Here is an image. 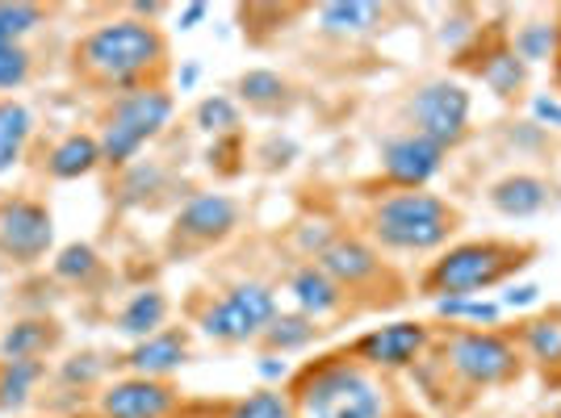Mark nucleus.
Listing matches in <instances>:
<instances>
[{"instance_id": "nucleus-1", "label": "nucleus", "mask_w": 561, "mask_h": 418, "mask_svg": "<svg viewBox=\"0 0 561 418\" xmlns=\"http://www.w3.org/2000/svg\"><path fill=\"white\" fill-rule=\"evenodd\" d=\"M76 55H80V68L93 71L96 80L126 84V80H135V76H142L164 59V38H160L156 25L122 18V22L96 25Z\"/></svg>"}, {"instance_id": "nucleus-2", "label": "nucleus", "mask_w": 561, "mask_h": 418, "mask_svg": "<svg viewBox=\"0 0 561 418\" xmlns=\"http://www.w3.org/2000/svg\"><path fill=\"white\" fill-rule=\"evenodd\" d=\"M302 418H386V390L356 364H319L298 385Z\"/></svg>"}, {"instance_id": "nucleus-3", "label": "nucleus", "mask_w": 561, "mask_h": 418, "mask_svg": "<svg viewBox=\"0 0 561 418\" xmlns=\"http://www.w3.org/2000/svg\"><path fill=\"white\" fill-rule=\"evenodd\" d=\"M524 264H528V247H515V243H461V247H453L448 256L432 264V272L423 277V289L432 298H478L482 289L507 280Z\"/></svg>"}, {"instance_id": "nucleus-4", "label": "nucleus", "mask_w": 561, "mask_h": 418, "mask_svg": "<svg viewBox=\"0 0 561 418\" xmlns=\"http://www.w3.org/2000/svg\"><path fill=\"white\" fill-rule=\"evenodd\" d=\"M453 209L420 188H402L374 209V231L394 252H432L453 234Z\"/></svg>"}, {"instance_id": "nucleus-5", "label": "nucleus", "mask_w": 561, "mask_h": 418, "mask_svg": "<svg viewBox=\"0 0 561 418\" xmlns=\"http://www.w3.org/2000/svg\"><path fill=\"white\" fill-rule=\"evenodd\" d=\"M168 117H172V96L160 89H139V93L122 96L105 135H101V160L130 163L139 155L142 142L164 130Z\"/></svg>"}, {"instance_id": "nucleus-6", "label": "nucleus", "mask_w": 561, "mask_h": 418, "mask_svg": "<svg viewBox=\"0 0 561 418\" xmlns=\"http://www.w3.org/2000/svg\"><path fill=\"white\" fill-rule=\"evenodd\" d=\"M445 364L473 390H491L519 372V351L494 330H457L445 344Z\"/></svg>"}, {"instance_id": "nucleus-7", "label": "nucleus", "mask_w": 561, "mask_h": 418, "mask_svg": "<svg viewBox=\"0 0 561 418\" xmlns=\"http://www.w3.org/2000/svg\"><path fill=\"white\" fill-rule=\"evenodd\" d=\"M273 318H277V298L268 285H234L222 302L206 310L202 330L218 344H248L264 335Z\"/></svg>"}, {"instance_id": "nucleus-8", "label": "nucleus", "mask_w": 561, "mask_h": 418, "mask_svg": "<svg viewBox=\"0 0 561 418\" xmlns=\"http://www.w3.org/2000/svg\"><path fill=\"white\" fill-rule=\"evenodd\" d=\"M411 117H415V135H423L427 142H436L440 151L457 147L466 139L469 126V93L461 84L448 80H432L423 84L415 101H411Z\"/></svg>"}, {"instance_id": "nucleus-9", "label": "nucleus", "mask_w": 561, "mask_h": 418, "mask_svg": "<svg viewBox=\"0 0 561 418\" xmlns=\"http://www.w3.org/2000/svg\"><path fill=\"white\" fill-rule=\"evenodd\" d=\"M55 227H50V213L34 201H13V206L0 209V247L13 259H38L50 247Z\"/></svg>"}, {"instance_id": "nucleus-10", "label": "nucleus", "mask_w": 561, "mask_h": 418, "mask_svg": "<svg viewBox=\"0 0 561 418\" xmlns=\"http://www.w3.org/2000/svg\"><path fill=\"white\" fill-rule=\"evenodd\" d=\"M427 348V326L423 323H390V326H377L369 335L356 339V356L365 364H377V369H407L415 364Z\"/></svg>"}, {"instance_id": "nucleus-11", "label": "nucleus", "mask_w": 561, "mask_h": 418, "mask_svg": "<svg viewBox=\"0 0 561 418\" xmlns=\"http://www.w3.org/2000/svg\"><path fill=\"white\" fill-rule=\"evenodd\" d=\"M381 163H386V176L398 188H423L445 167V151L436 142H427L423 135H402V139L386 142Z\"/></svg>"}, {"instance_id": "nucleus-12", "label": "nucleus", "mask_w": 561, "mask_h": 418, "mask_svg": "<svg viewBox=\"0 0 561 418\" xmlns=\"http://www.w3.org/2000/svg\"><path fill=\"white\" fill-rule=\"evenodd\" d=\"M172 410V390L151 376H130L117 381L101 394V415L105 418H164Z\"/></svg>"}, {"instance_id": "nucleus-13", "label": "nucleus", "mask_w": 561, "mask_h": 418, "mask_svg": "<svg viewBox=\"0 0 561 418\" xmlns=\"http://www.w3.org/2000/svg\"><path fill=\"white\" fill-rule=\"evenodd\" d=\"M234 218H239V209H234L231 197H222V193H202V197H193V201L181 209L176 227H181V234H185V239L214 243V239L231 234Z\"/></svg>"}, {"instance_id": "nucleus-14", "label": "nucleus", "mask_w": 561, "mask_h": 418, "mask_svg": "<svg viewBox=\"0 0 561 418\" xmlns=\"http://www.w3.org/2000/svg\"><path fill=\"white\" fill-rule=\"evenodd\" d=\"M319 268L344 289V285H360V280L374 277L377 256L365 243H356V239H335V243H328V247L319 252Z\"/></svg>"}, {"instance_id": "nucleus-15", "label": "nucleus", "mask_w": 561, "mask_h": 418, "mask_svg": "<svg viewBox=\"0 0 561 418\" xmlns=\"http://www.w3.org/2000/svg\"><path fill=\"white\" fill-rule=\"evenodd\" d=\"M491 206L507 218H533L549 206V185L540 176H528V172H515V176H503L499 185L491 188Z\"/></svg>"}, {"instance_id": "nucleus-16", "label": "nucleus", "mask_w": 561, "mask_h": 418, "mask_svg": "<svg viewBox=\"0 0 561 418\" xmlns=\"http://www.w3.org/2000/svg\"><path fill=\"white\" fill-rule=\"evenodd\" d=\"M289 293H294V302H298V310H302L306 318H323V314L340 310V302H344V289L319 264L298 268L294 280H289Z\"/></svg>"}, {"instance_id": "nucleus-17", "label": "nucleus", "mask_w": 561, "mask_h": 418, "mask_svg": "<svg viewBox=\"0 0 561 418\" xmlns=\"http://www.w3.org/2000/svg\"><path fill=\"white\" fill-rule=\"evenodd\" d=\"M185 339L181 335H151V339H142L139 348L130 351V369H135V376H168V372H176L181 364H185Z\"/></svg>"}, {"instance_id": "nucleus-18", "label": "nucleus", "mask_w": 561, "mask_h": 418, "mask_svg": "<svg viewBox=\"0 0 561 418\" xmlns=\"http://www.w3.org/2000/svg\"><path fill=\"white\" fill-rule=\"evenodd\" d=\"M377 22H381V4H374V0H335V4H323V9H319L323 34H335V38L369 34Z\"/></svg>"}, {"instance_id": "nucleus-19", "label": "nucleus", "mask_w": 561, "mask_h": 418, "mask_svg": "<svg viewBox=\"0 0 561 418\" xmlns=\"http://www.w3.org/2000/svg\"><path fill=\"white\" fill-rule=\"evenodd\" d=\"M96 163H101V142L93 135H68V139L50 151L47 167L55 181H80V176L93 172Z\"/></svg>"}, {"instance_id": "nucleus-20", "label": "nucleus", "mask_w": 561, "mask_h": 418, "mask_svg": "<svg viewBox=\"0 0 561 418\" xmlns=\"http://www.w3.org/2000/svg\"><path fill=\"white\" fill-rule=\"evenodd\" d=\"M164 314H168L164 293H156V289H142V293H135V298L126 302V310L117 314V330L142 344V339L160 335V326H164Z\"/></svg>"}, {"instance_id": "nucleus-21", "label": "nucleus", "mask_w": 561, "mask_h": 418, "mask_svg": "<svg viewBox=\"0 0 561 418\" xmlns=\"http://www.w3.org/2000/svg\"><path fill=\"white\" fill-rule=\"evenodd\" d=\"M558 47H561V34L558 25L549 22H528L515 30L512 38V50L519 63H545V59H558Z\"/></svg>"}, {"instance_id": "nucleus-22", "label": "nucleus", "mask_w": 561, "mask_h": 418, "mask_svg": "<svg viewBox=\"0 0 561 418\" xmlns=\"http://www.w3.org/2000/svg\"><path fill=\"white\" fill-rule=\"evenodd\" d=\"M478 76H482V84H486L491 93L512 96V93H519V89H524V76H528V71H524V63L515 59L512 47H499V50H491V55L482 59Z\"/></svg>"}, {"instance_id": "nucleus-23", "label": "nucleus", "mask_w": 561, "mask_h": 418, "mask_svg": "<svg viewBox=\"0 0 561 418\" xmlns=\"http://www.w3.org/2000/svg\"><path fill=\"white\" fill-rule=\"evenodd\" d=\"M38 376H43L38 360H4V369H0V406L4 410H18L25 397H30Z\"/></svg>"}, {"instance_id": "nucleus-24", "label": "nucleus", "mask_w": 561, "mask_h": 418, "mask_svg": "<svg viewBox=\"0 0 561 418\" xmlns=\"http://www.w3.org/2000/svg\"><path fill=\"white\" fill-rule=\"evenodd\" d=\"M310 339H314V318H306V314H277L264 326V344L277 351H298Z\"/></svg>"}, {"instance_id": "nucleus-25", "label": "nucleus", "mask_w": 561, "mask_h": 418, "mask_svg": "<svg viewBox=\"0 0 561 418\" xmlns=\"http://www.w3.org/2000/svg\"><path fill=\"white\" fill-rule=\"evenodd\" d=\"M47 344H50V330L43 323H18L4 330L0 356H4V360H34Z\"/></svg>"}, {"instance_id": "nucleus-26", "label": "nucleus", "mask_w": 561, "mask_h": 418, "mask_svg": "<svg viewBox=\"0 0 561 418\" xmlns=\"http://www.w3.org/2000/svg\"><path fill=\"white\" fill-rule=\"evenodd\" d=\"M436 314H440V318H453V323L494 326L499 314H503V305L486 302V298H436Z\"/></svg>"}, {"instance_id": "nucleus-27", "label": "nucleus", "mask_w": 561, "mask_h": 418, "mask_svg": "<svg viewBox=\"0 0 561 418\" xmlns=\"http://www.w3.org/2000/svg\"><path fill=\"white\" fill-rule=\"evenodd\" d=\"M285 93H289V89H285V80H280L277 71L256 68L239 76V96H243L248 105H277Z\"/></svg>"}, {"instance_id": "nucleus-28", "label": "nucleus", "mask_w": 561, "mask_h": 418, "mask_svg": "<svg viewBox=\"0 0 561 418\" xmlns=\"http://www.w3.org/2000/svg\"><path fill=\"white\" fill-rule=\"evenodd\" d=\"M43 22L38 4H0V47H18V38Z\"/></svg>"}, {"instance_id": "nucleus-29", "label": "nucleus", "mask_w": 561, "mask_h": 418, "mask_svg": "<svg viewBox=\"0 0 561 418\" xmlns=\"http://www.w3.org/2000/svg\"><path fill=\"white\" fill-rule=\"evenodd\" d=\"M197 126L206 135H231L234 126H239V105H234L231 96H206L197 105Z\"/></svg>"}, {"instance_id": "nucleus-30", "label": "nucleus", "mask_w": 561, "mask_h": 418, "mask_svg": "<svg viewBox=\"0 0 561 418\" xmlns=\"http://www.w3.org/2000/svg\"><path fill=\"white\" fill-rule=\"evenodd\" d=\"M30 130H34V117L25 105L18 101H0V142H13V147H22L30 139Z\"/></svg>"}, {"instance_id": "nucleus-31", "label": "nucleus", "mask_w": 561, "mask_h": 418, "mask_svg": "<svg viewBox=\"0 0 561 418\" xmlns=\"http://www.w3.org/2000/svg\"><path fill=\"white\" fill-rule=\"evenodd\" d=\"M524 344L533 348L537 360H558L561 356V323H528L524 326Z\"/></svg>"}, {"instance_id": "nucleus-32", "label": "nucleus", "mask_w": 561, "mask_h": 418, "mask_svg": "<svg viewBox=\"0 0 561 418\" xmlns=\"http://www.w3.org/2000/svg\"><path fill=\"white\" fill-rule=\"evenodd\" d=\"M93 268H96V252L84 247V243H71V247H64L59 259H55V272L64 280H84Z\"/></svg>"}, {"instance_id": "nucleus-33", "label": "nucleus", "mask_w": 561, "mask_h": 418, "mask_svg": "<svg viewBox=\"0 0 561 418\" xmlns=\"http://www.w3.org/2000/svg\"><path fill=\"white\" fill-rule=\"evenodd\" d=\"M231 418H289V402L264 390V394H252L248 402H239Z\"/></svg>"}, {"instance_id": "nucleus-34", "label": "nucleus", "mask_w": 561, "mask_h": 418, "mask_svg": "<svg viewBox=\"0 0 561 418\" xmlns=\"http://www.w3.org/2000/svg\"><path fill=\"white\" fill-rule=\"evenodd\" d=\"M25 76H30V55L22 47H0V93L25 84Z\"/></svg>"}, {"instance_id": "nucleus-35", "label": "nucleus", "mask_w": 561, "mask_h": 418, "mask_svg": "<svg viewBox=\"0 0 561 418\" xmlns=\"http://www.w3.org/2000/svg\"><path fill=\"white\" fill-rule=\"evenodd\" d=\"M533 117H537V121H545V126H561V101H558V96L537 93V96H533Z\"/></svg>"}, {"instance_id": "nucleus-36", "label": "nucleus", "mask_w": 561, "mask_h": 418, "mask_svg": "<svg viewBox=\"0 0 561 418\" xmlns=\"http://www.w3.org/2000/svg\"><path fill=\"white\" fill-rule=\"evenodd\" d=\"M101 364H96L93 356H76L71 364H64V381H93Z\"/></svg>"}, {"instance_id": "nucleus-37", "label": "nucleus", "mask_w": 561, "mask_h": 418, "mask_svg": "<svg viewBox=\"0 0 561 418\" xmlns=\"http://www.w3.org/2000/svg\"><path fill=\"white\" fill-rule=\"evenodd\" d=\"M540 302V289L537 285H512L507 293H503V305H512V310H524V305Z\"/></svg>"}, {"instance_id": "nucleus-38", "label": "nucleus", "mask_w": 561, "mask_h": 418, "mask_svg": "<svg viewBox=\"0 0 561 418\" xmlns=\"http://www.w3.org/2000/svg\"><path fill=\"white\" fill-rule=\"evenodd\" d=\"M256 372L264 376V381H280V376L289 372V364H285V360H277V356H260Z\"/></svg>"}, {"instance_id": "nucleus-39", "label": "nucleus", "mask_w": 561, "mask_h": 418, "mask_svg": "<svg viewBox=\"0 0 561 418\" xmlns=\"http://www.w3.org/2000/svg\"><path fill=\"white\" fill-rule=\"evenodd\" d=\"M22 160V147H13V142H0V176L4 172H13V163Z\"/></svg>"}, {"instance_id": "nucleus-40", "label": "nucleus", "mask_w": 561, "mask_h": 418, "mask_svg": "<svg viewBox=\"0 0 561 418\" xmlns=\"http://www.w3.org/2000/svg\"><path fill=\"white\" fill-rule=\"evenodd\" d=\"M206 13H210V9H206V4H188L185 13H181V30H193V25L202 22V18H206Z\"/></svg>"}, {"instance_id": "nucleus-41", "label": "nucleus", "mask_w": 561, "mask_h": 418, "mask_svg": "<svg viewBox=\"0 0 561 418\" xmlns=\"http://www.w3.org/2000/svg\"><path fill=\"white\" fill-rule=\"evenodd\" d=\"M197 76H202V71H197V63H188V68L181 71V89H185V93L193 89V84H197Z\"/></svg>"}, {"instance_id": "nucleus-42", "label": "nucleus", "mask_w": 561, "mask_h": 418, "mask_svg": "<svg viewBox=\"0 0 561 418\" xmlns=\"http://www.w3.org/2000/svg\"><path fill=\"white\" fill-rule=\"evenodd\" d=\"M130 9H135V13H142V18H156V13H160V4H130Z\"/></svg>"}, {"instance_id": "nucleus-43", "label": "nucleus", "mask_w": 561, "mask_h": 418, "mask_svg": "<svg viewBox=\"0 0 561 418\" xmlns=\"http://www.w3.org/2000/svg\"><path fill=\"white\" fill-rule=\"evenodd\" d=\"M558 89H561V47H558Z\"/></svg>"}]
</instances>
